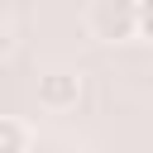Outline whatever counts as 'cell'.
Listing matches in <instances>:
<instances>
[{"label": "cell", "mask_w": 153, "mask_h": 153, "mask_svg": "<svg viewBox=\"0 0 153 153\" xmlns=\"http://www.w3.org/2000/svg\"><path fill=\"white\" fill-rule=\"evenodd\" d=\"M5 53H10V29L0 24V62H5Z\"/></svg>", "instance_id": "cell-5"}, {"label": "cell", "mask_w": 153, "mask_h": 153, "mask_svg": "<svg viewBox=\"0 0 153 153\" xmlns=\"http://www.w3.org/2000/svg\"><path fill=\"white\" fill-rule=\"evenodd\" d=\"M81 100V76L67 72V67H53L38 76V105L43 110H76Z\"/></svg>", "instance_id": "cell-2"}, {"label": "cell", "mask_w": 153, "mask_h": 153, "mask_svg": "<svg viewBox=\"0 0 153 153\" xmlns=\"http://www.w3.org/2000/svg\"><path fill=\"white\" fill-rule=\"evenodd\" d=\"M86 29L100 43H124L139 33V0H91Z\"/></svg>", "instance_id": "cell-1"}, {"label": "cell", "mask_w": 153, "mask_h": 153, "mask_svg": "<svg viewBox=\"0 0 153 153\" xmlns=\"http://www.w3.org/2000/svg\"><path fill=\"white\" fill-rule=\"evenodd\" d=\"M139 33L153 38V0H139Z\"/></svg>", "instance_id": "cell-4"}, {"label": "cell", "mask_w": 153, "mask_h": 153, "mask_svg": "<svg viewBox=\"0 0 153 153\" xmlns=\"http://www.w3.org/2000/svg\"><path fill=\"white\" fill-rule=\"evenodd\" d=\"M24 148H29V129H24V120L0 115V153H24Z\"/></svg>", "instance_id": "cell-3"}]
</instances>
